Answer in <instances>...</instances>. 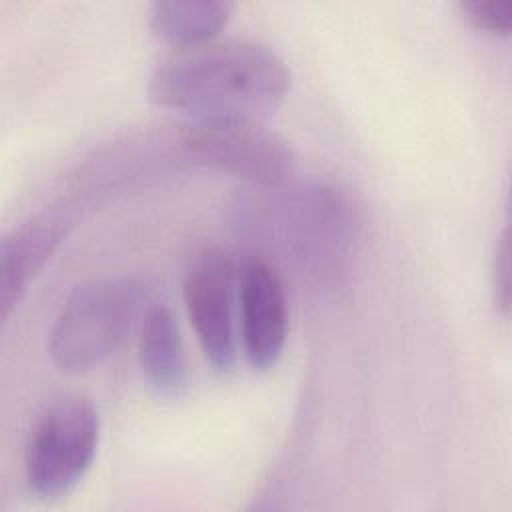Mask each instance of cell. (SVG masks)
<instances>
[{"instance_id":"obj_8","label":"cell","mask_w":512,"mask_h":512,"mask_svg":"<svg viewBox=\"0 0 512 512\" xmlns=\"http://www.w3.org/2000/svg\"><path fill=\"white\" fill-rule=\"evenodd\" d=\"M138 360L150 386L164 396L178 394L186 384V358L180 328L164 302L146 306L140 318Z\"/></svg>"},{"instance_id":"obj_2","label":"cell","mask_w":512,"mask_h":512,"mask_svg":"<svg viewBox=\"0 0 512 512\" xmlns=\"http://www.w3.org/2000/svg\"><path fill=\"white\" fill-rule=\"evenodd\" d=\"M144 286L128 276L78 284L64 300L48 340L54 366L82 374L112 356L146 310Z\"/></svg>"},{"instance_id":"obj_1","label":"cell","mask_w":512,"mask_h":512,"mask_svg":"<svg viewBox=\"0 0 512 512\" xmlns=\"http://www.w3.org/2000/svg\"><path fill=\"white\" fill-rule=\"evenodd\" d=\"M288 88L282 56L246 38L174 48L148 76V98L190 118L260 120L282 104Z\"/></svg>"},{"instance_id":"obj_3","label":"cell","mask_w":512,"mask_h":512,"mask_svg":"<svg viewBox=\"0 0 512 512\" xmlns=\"http://www.w3.org/2000/svg\"><path fill=\"white\" fill-rule=\"evenodd\" d=\"M100 418L90 398L62 394L36 414L24 446L28 488L38 498L70 492L94 462Z\"/></svg>"},{"instance_id":"obj_9","label":"cell","mask_w":512,"mask_h":512,"mask_svg":"<svg viewBox=\"0 0 512 512\" xmlns=\"http://www.w3.org/2000/svg\"><path fill=\"white\" fill-rule=\"evenodd\" d=\"M234 4L228 0H156L150 4V26L174 48L210 42L228 24Z\"/></svg>"},{"instance_id":"obj_11","label":"cell","mask_w":512,"mask_h":512,"mask_svg":"<svg viewBox=\"0 0 512 512\" xmlns=\"http://www.w3.org/2000/svg\"><path fill=\"white\" fill-rule=\"evenodd\" d=\"M510 294V238L504 228L492 258V300L504 316L510 312Z\"/></svg>"},{"instance_id":"obj_10","label":"cell","mask_w":512,"mask_h":512,"mask_svg":"<svg viewBox=\"0 0 512 512\" xmlns=\"http://www.w3.org/2000/svg\"><path fill=\"white\" fill-rule=\"evenodd\" d=\"M464 18L478 30L508 36L512 30V0H462Z\"/></svg>"},{"instance_id":"obj_6","label":"cell","mask_w":512,"mask_h":512,"mask_svg":"<svg viewBox=\"0 0 512 512\" xmlns=\"http://www.w3.org/2000/svg\"><path fill=\"white\" fill-rule=\"evenodd\" d=\"M74 202L50 204L10 232L0 242V318L8 320L10 312L26 294L30 282L50 260L60 242L68 236L78 220Z\"/></svg>"},{"instance_id":"obj_5","label":"cell","mask_w":512,"mask_h":512,"mask_svg":"<svg viewBox=\"0 0 512 512\" xmlns=\"http://www.w3.org/2000/svg\"><path fill=\"white\" fill-rule=\"evenodd\" d=\"M238 268L220 248H204L186 268L184 302L204 356L218 370L236 362L234 292Z\"/></svg>"},{"instance_id":"obj_4","label":"cell","mask_w":512,"mask_h":512,"mask_svg":"<svg viewBox=\"0 0 512 512\" xmlns=\"http://www.w3.org/2000/svg\"><path fill=\"white\" fill-rule=\"evenodd\" d=\"M178 158L260 186H280L294 172L290 144L254 118H190L170 130Z\"/></svg>"},{"instance_id":"obj_7","label":"cell","mask_w":512,"mask_h":512,"mask_svg":"<svg viewBox=\"0 0 512 512\" xmlns=\"http://www.w3.org/2000/svg\"><path fill=\"white\" fill-rule=\"evenodd\" d=\"M240 338L252 368L266 370L282 354L288 332V304L280 272L266 258L252 256L238 268Z\"/></svg>"}]
</instances>
